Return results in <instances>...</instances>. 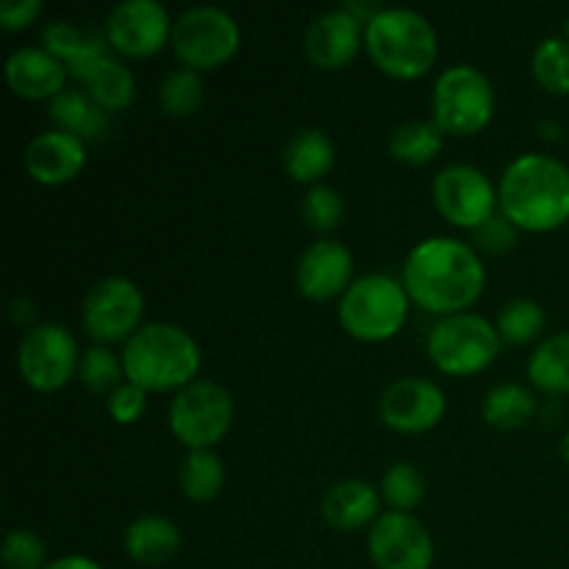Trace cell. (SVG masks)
<instances>
[{"label":"cell","mask_w":569,"mask_h":569,"mask_svg":"<svg viewBox=\"0 0 569 569\" xmlns=\"http://www.w3.org/2000/svg\"><path fill=\"white\" fill-rule=\"evenodd\" d=\"M487 270L476 248L453 237L422 239L403 264V287L431 315H461L483 292Z\"/></svg>","instance_id":"1"},{"label":"cell","mask_w":569,"mask_h":569,"mask_svg":"<svg viewBox=\"0 0 569 569\" xmlns=\"http://www.w3.org/2000/svg\"><path fill=\"white\" fill-rule=\"evenodd\" d=\"M500 214L520 231H556L569 220V170L545 153H522L500 176Z\"/></svg>","instance_id":"2"},{"label":"cell","mask_w":569,"mask_h":569,"mask_svg":"<svg viewBox=\"0 0 569 569\" xmlns=\"http://www.w3.org/2000/svg\"><path fill=\"white\" fill-rule=\"evenodd\" d=\"M122 370L126 378L144 392H170L194 383L203 356L192 333L172 322H150L142 326L122 348Z\"/></svg>","instance_id":"3"},{"label":"cell","mask_w":569,"mask_h":569,"mask_svg":"<svg viewBox=\"0 0 569 569\" xmlns=\"http://www.w3.org/2000/svg\"><path fill=\"white\" fill-rule=\"evenodd\" d=\"M365 48L376 67L400 81L426 76L437 61V31L415 9H378L365 26Z\"/></svg>","instance_id":"4"},{"label":"cell","mask_w":569,"mask_h":569,"mask_svg":"<svg viewBox=\"0 0 569 569\" xmlns=\"http://www.w3.org/2000/svg\"><path fill=\"white\" fill-rule=\"evenodd\" d=\"M409 292L400 281L383 272H370L350 283L339 300V322L361 342H387L409 317Z\"/></svg>","instance_id":"5"},{"label":"cell","mask_w":569,"mask_h":569,"mask_svg":"<svg viewBox=\"0 0 569 569\" xmlns=\"http://www.w3.org/2000/svg\"><path fill=\"white\" fill-rule=\"evenodd\" d=\"M498 328L481 315L461 311L442 317L426 339V350L433 367L445 376H476L487 370L500 353Z\"/></svg>","instance_id":"6"},{"label":"cell","mask_w":569,"mask_h":569,"mask_svg":"<svg viewBox=\"0 0 569 569\" xmlns=\"http://www.w3.org/2000/svg\"><path fill=\"white\" fill-rule=\"evenodd\" d=\"M433 122L442 133L472 137L495 117L492 81L472 64H453L437 78L431 94Z\"/></svg>","instance_id":"7"},{"label":"cell","mask_w":569,"mask_h":569,"mask_svg":"<svg viewBox=\"0 0 569 569\" xmlns=\"http://www.w3.org/2000/svg\"><path fill=\"white\" fill-rule=\"evenodd\" d=\"M237 20L220 6H192L172 22V50L194 72L222 67L239 50Z\"/></svg>","instance_id":"8"},{"label":"cell","mask_w":569,"mask_h":569,"mask_svg":"<svg viewBox=\"0 0 569 569\" xmlns=\"http://www.w3.org/2000/svg\"><path fill=\"white\" fill-rule=\"evenodd\" d=\"M233 422V398L222 383L194 381L170 403L172 437L189 450H211Z\"/></svg>","instance_id":"9"},{"label":"cell","mask_w":569,"mask_h":569,"mask_svg":"<svg viewBox=\"0 0 569 569\" xmlns=\"http://www.w3.org/2000/svg\"><path fill=\"white\" fill-rule=\"evenodd\" d=\"M78 365L81 353L76 339L59 322H39L28 328L17 350V370L22 381L37 392H56L67 387L78 372Z\"/></svg>","instance_id":"10"},{"label":"cell","mask_w":569,"mask_h":569,"mask_svg":"<svg viewBox=\"0 0 569 569\" xmlns=\"http://www.w3.org/2000/svg\"><path fill=\"white\" fill-rule=\"evenodd\" d=\"M144 298L131 278L109 276L94 283L81 306V326L98 345H114L139 331Z\"/></svg>","instance_id":"11"},{"label":"cell","mask_w":569,"mask_h":569,"mask_svg":"<svg viewBox=\"0 0 569 569\" xmlns=\"http://www.w3.org/2000/svg\"><path fill=\"white\" fill-rule=\"evenodd\" d=\"M433 203L439 214L459 228L476 231L478 226L495 217L498 209V189L478 167L448 164L433 178Z\"/></svg>","instance_id":"12"},{"label":"cell","mask_w":569,"mask_h":569,"mask_svg":"<svg viewBox=\"0 0 569 569\" xmlns=\"http://www.w3.org/2000/svg\"><path fill=\"white\" fill-rule=\"evenodd\" d=\"M372 565L378 569H431L433 539L417 517L383 511L367 537Z\"/></svg>","instance_id":"13"},{"label":"cell","mask_w":569,"mask_h":569,"mask_svg":"<svg viewBox=\"0 0 569 569\" xmlns=\"http://www.w3.org/2000/svg\"><path fill=\"white\" fill-rule=\"evenodd\" d=\"M172 39V22L159 0H122L106 20V42L122 56L148 59Z\"/></svg>","instance_id":"14"},{"label":"cell","mask_w":569,"mask_h":569,"mask_svg":"<svg viewBox=\"0 0 569 569\" xmlns=\"http://www.w3.org/2000/svg\"><path fill=\"white\" fill-rule=\"evenodd\" d=\"M448 409L442 389L428 378H400L383 389L378 415L398 433H426L439 426Z\"/></svg>","instance_id":"15"},{"label":"cell","mask_w":569,"mask_h":569,"mask_svg":"<svg viewBox=\"0 0 569 569\" xmlns=\"http://www.w3.org/2000/svg\"><path fill=\"white\" fill-rule=\"evenodd\" d=\"M298 289L309 300H331L345 295L353 283V253L337 239L309 244L298 261Z\"/></svg>","instance_id":"16"},{"label":"cell","mask_w":569,"mask_h":569,"mask_svg":"<svg viewBox=\"0 0 569 569\" xmlns=\"http://www.w3.org/2000/svg\"><path fill=\"white\" fill-rule=\"evenodd\" d=\"M87 164V142L70 131H44L26 148L28 176L44 187H61L72 181Z\"/></svg>","instance_id":"17"},{"label":"cell","mask_w":569,"mask_h":569,"mask_svg":"<svg viewBox=\"0 0 569 569\" xmlns=\"http://www.w3.org/2000/svg\"><path fill=\"white\" fill-rule=\"evenodd\" d=\"M361 44V20L348 9H331L317 17L303 37V50L309 61L320 70H339Z\"/></svg>","instance_id":"18"},{"label":"cell","mask_w":569,"mask_h":569,"mask_svg":"<svg viewBox=\"0 0 569 569\" xmlns=\"http://www.w3.org/2000/svg\"><path fill=\"white\" fill-rule=\"evenodd\" d=\"M6 81L26 100L59 98L67 83V64L44 48H20L6 59Z\"/></svg>","instance_id":"19"},{"label":"cell","mask_w":569,"mask_h":569,"mask_svg":"<svg viewBox=\"0 0 569 569\" xmlns=\"http://www.w3.org/2000/svg\"><path fill=\"white\" fill-rule=\"evenodd\" d=\"M381 511V495L372 483L348 478V481L333 483L322 498V517L328 526L337 531H356L370 522H376Z\"/></svg>","instance_id":"20"},{"label":"cell","mask_w":569,"mask_h":569,"mask_svg":"<svg viewBox=\"0 0 569 569\" xmlns=\"http://www.w3.org/2000/svg\"><path fill=\"white\" fill-rule=\"evenodd\" d=\"M122 545L137 565L161 567L176 559L178 550H181V531L167 517L144 515L126 528Z\"/></svg>","instance_id":"21"},{"label":"cell","mask_w":569,"mask_h":569,"mask_svg":"<svg viewBox=\"0 0 569 569\" xmlns=\"http://www.w3.org/2000/svg\"><path fill=\"white\" fill-rule=\"evenodd\" d=\"M333 161H337V148L322 128H300L283 148V170L298 183L315 187L333 170Z\"/></svg>","instance_id":"22"},{"label":"cell","mask_w":569,"mask_h":569,"mask_svg":"<svg viewBox=\"0 0 569 569\" xmlns=\"http://www.w3.org/2000/svg\"><path fill=\"white\" fill-rule=\"evenodd\" d=\"M528 378L545 395H569V331L553 333L533 348Z\"/></svg>","instance_id":"23"},{"label":"cell","mask_w":569,"mask_h":569,"mask_svg":"<svg viewBox=\"0 0 569 569\" xmlns=\"http://www.w3.org/2000/svg\"><path fill=\"white\" fill-rule=\"evenodd\" d=\"M87 94L92 98L94 106H100L103 111H122L133 103L137 98V81H133V72L128 70L122 61L106 56L89 78L83 81Z\"/></svg>","instance_id":"24"},{"label":"cell","mask_w":569,"mask_h":569,"mask_svg":"<svg viewBox=\"0 0 569 569\" xmlns=\"http://www.w3.org/2000/svg\"><path fill=\"white\" fill-rule=\"evenodd\" d=\"M226 483V467L214 450H189L178 467V487L183 498L194 503H209L222 492Z\"/></svg>","instance_id":"25"},{"label":"cell","mask_w":569,"mask_h":569,"mask_svg":"<svg viewBox=\"0 0 569 569\" xmlns=\"http://www.w3.org/2000/svg\"><path fill=\"white\" fill-rule=\"evenodd\" d=\"M537 411V400L520 383H498L487 392L481 406L483 422L500 431H517L526 426Z\"/></svg>","instance_id":"26"},{"label":"cell","mask_w":569,"mask_h":569,"mask_svg":"<svg viewBox=\"0 0 569 569\" xmlns=\"http://www.w3.org/2000/svg\"><path fill=\"white\" fill-rule=\"evenodd\" d=\"M50 117L61 131H70L81 139H98L100 133H106V111L78 89H64L59 98H53Z\"/></svg>","instance_id":"27"},{"label":"cell","mask_w":569,"mask_h":569,"mask_svg":"<svg viewBox=\"0 0 569 569\" xmlns=\"http://www.w3.org/2000/svg\"><path fill=\"white\" fill-rule=\"evenodd\" d=\"M442 128L437 122L426 120H409L400 122L389 137V153L403 164L422 167L433 161L442 150Z\"/></svg>","instance_id":"28"},{"label":"cell","mask_w":569,"mask_h":569,"mask_svg":"<svg viewBox=\"0 0 569 569\" xmlns=\"http://www.w3.org/2000/svg\"><path fill=\"white\" fill-rule=\"evenodd\" d=\"M159 103L164 114L170 117L194 114L203 103V78H200V72L189 70V67H178V70L167 72L159 87Z\"/></svg>","instance_id":"29"},{"label":"cell","mask_w":569,"mask_h":569,"mask_svg":"<svg viewBox=\"0 0 569 569\" xmlns=\"http://www.w3.org/2000/svg\"><path fill=\"white\" fill-rule=\"evenodd\" d=\"M498 333L509 345H526L537 339L545 328V309L537 300L515 298L500 306L498 311Z\"/></svg>","instance_id":"30"},{"label":"cell","mask_w":569,"mask_h":569,"mask_svg":"<svg viewBox=\"0 0 569 569\" xmlns=\"http://www.w3.org/2000/svg\"><path fill=\"white\" fill-rule=\"evenodd\" d=\"M533 78L548 92L569 94V39L548 37L537 44L531 59Z\"/></svg>","instance_id":"31"},{"label":"cell","mask_w":569,"mask_h":569,"mask_svg":"<svg viewBox=\"0 0 569 569\" xmlns=\"http://www.w3.org/2000/svg\"><path fill=\"white\" fill-rule=\"evenodd\" d=\"M381 495L392 506V511H406L409 515L426 498V478H422V472L411 461H395L383 472Z\"/></svg>","instance_id":"32"},{"label":"cell","mask_w":569,"mask_h":569,"mask_svg":"<svg viewBox=\"0 0 569 569\" xmlns=\"http://www.w3.org/2000/svg\"><path fill=\"white\" fill-rule=\"evenodd\" d=\"M122 376V359H117L106 345H94L87 353H81V365H78V378L87 389L98 395H111L120 387Z\"/></svg>","instance_id":"33"},{"label":"cell","mask_w":569,"mask_h":569,"mask_svg":"<svg viewBox=\"0 0 569 569\" xmlns=\"http://www.w3.org/2000/svg\"><path fill=\"white\" fill-rule=\"evenodd\" d=\"M0 559H3L6 569H44L50 565L48 545L31 528H14V531L6 533Z\"/></svg>","instance_id":"34"},{"label":"cell","mask_w":569,"mask_h":569,"mask_svg":"<svg viewBox=\"0 0 569 569\" xmlns=\"http://www.w3.org/2000/svg\"><path fill=\"white\" fill-rule=\"evenodd\" d=\"M345 214L342 194L328 183H315L303 198V220L311 231L328 233L339 226Z\"/></svg>","instance_id":"35"},{"label":"cell","mask_w":569,"mask_h":569,"mask_svg":"<svg viewBox=\"0 0 569 569\" xmlns=\"http://www.w3.org/2000/svg\"><path fill=\"white\" fill-rule=\"evenodd\" d=\"M144 406H148V392H144L142 387H137V383L126 381L109 395L106 409H109L111 420L114 422H120V426H131V422H137L139 417L144 415Z\"/></svg>","instance_id":"36"},{"label":"cell","mask_w":569,"mask_h":569,"mask_svg":"<svg viewBox=\"0 0 569 569\" xmlns=\"http://www.w3.org/2000/svg\"><path fill=\"white\" fill-rule=\"evenodd\" d=\"M42 39H44V50H50L56 59L72 61L78 53H81V48L87 44L89 37H83V33L78 31L72 22L56 20V22H50L48 28H44Z\"/></svg>","instance_id":"37"},{"label":"cell","mask_w":569,"mask_h":569,"mask_svg":"<svg viewBox=\"0 0 569 569\" xmlns=\"http://www.w3.org/2000/svg\"><path fill=\"white\" fill-rule=\"evenodd\" d=\"M472 242L481 250H489V253H506V250L515 248L517 228L503 214H495L472 231Z\"/></svg>","instance_id":"38"},{"label":"cell","mask_w":569,"mask_h":569,"mask_svg":"<svg viewBox=\"0 0 569 569\" xmlns=\"http://www.w3.org/2000/svg\"><path fill=\"white\" fill-rule=\"evenodd\" d=\"M42 0H3L0 3V28L6 31H22L42 14Z\"/></svg>","instance_id":"39"},{"label":"cell","mask_w":569,"mask_h":569,"mask_svg":"<svg viewBox=\"0 0 569 569\" xmlns=\"http://www.w3.org/2000/svg\"><path fill=\"white\" fill-rule=\"evenodd\" d=\"M44 569H103V567H100L94 559H89V556L72 553V556H61V559L50 561Z\"/></svg>","instance_id":"40"},{"label":"cell","mask_w":569,"mask_h":569,"mask_svg":"<svg viewBox=\"0 0 569 569\" xmlns=\"http://www.w3.org/2000/svg\"><path fill=\"white\" fill-rule=\"evenodd\" d=\"M33 315H37V311H33V303L28 298H17L14 303H11V320H14L17 326H31Z\"/></svg>","instance_id":"41"},{"label":"cell","mask_w":569,"mask_h":569,"mask_svg":"<svg viewBox=\"0 0 569 569\" xmlns=\"http://www.w3.org/2000/svg\"><path fill=\"white\" fill-rule=\"evenodd\" d=\"M561 456L569 461V431L565 433V439H561Z\"/></svg>","instance_id":"42"}]
</instances>
